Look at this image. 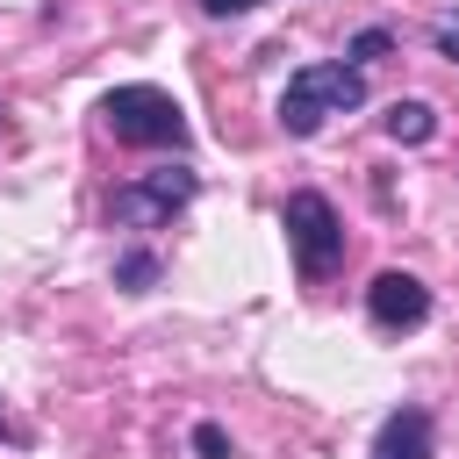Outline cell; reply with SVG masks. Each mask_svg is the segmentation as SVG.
Wrapping results in <instances>:
<instances>
[{
    "mask_svg": "<svg viewBox=\"0 0 459 459\" xmlns=\"http://www.w3.org/2000/svg\"><path fill=\"white\" fill-rule=\"evenodd\" d=\"M351 108H366V72L344 65V57H316V65H301V72L287 79V93H280V129H287V136H316L330 115H351Z\"/></svg>",
    "mask_w": 459,
    "mask_h": 459,
    "instance_id": "6da1fadb",
    "label": "cell"
},
{
    "mask_svg": "<svg viewBox=\"0 0 459 459\" xmlns=\"http://www.w3.org/2000/svg\"><path fill=\"white\" fill-rule=\"evenodd\" d=\"M100 122H108V136L115 143H136V151H186V108L165 93V86H115V93H100Z\"/></svg>",
    "mask_w": 459,
    "mask_h": 459,
    "instance_id": "7a4b0ae2",
    "label": "cell"
},
{
    "mask_svg": "<svg viewBox=\"0 0 459 459\" xmlns=\"http://www.w3.org/2000/svg\"><path fill=\"white\" fill-rule=\"evenodd\" d=\"M280 230H287V251H294V273L301 280H330L344 265V215L330 208V194L294 186L287 208H280Z\"/></svg>",
    "mask_w": 459,
    "mask_h": 459,
    "instance_id": "3957f363",
    "label": "cell"
},
{
    "mask_svg": "<svg viewBox=\"0 0 459 459\" xmlns=\"http://www.w3.org/2000/svg\"><path fill=\"white\" fill-rule=\"evenodd\" d=\"M194 194H201L194 165H151V172H136L108 194V222L115 230H165L179 208H194Z\"/></svg>",
    "mask_w": 459,
    "mask_h": 459,
    "instance_id": "277c9868",
    "label": "cell"
},
{
    "mask_svg": "<svg viewBox=\"0 0 459 459\" xmlns=\"http://www.w3.org/2000/svg\"><path fill=\"white\" fill-rule=\"evenodd\" d=\"M366 316H373V330H416V323L430 316V287H423L416 273L387 265V273H373V287H366Z\"/></svg>",
    "mask_w": 459,
    "mask_h": 459,
    "instance_id": "5b68a950",
    "label": "cell"
},
{
    "mask_svg": "<svg viewBox=\"0 0 459 459\" xmlns=\"http://www.w3.org/2000/svg\"><path fill=\"white\" fill-rule=\"evenodd\" d=\"M366 459H437V423H430V409H423V402L387 409L380 430H373V452H366Z\"/></svg>",
    "mask_w": 459,
    "mask_h": 459,
    "instance_id": "8992f818",
    "label": "cell"
},
{
    "mask_svg": "<svg viewBox=\"0 0 459 459\" xmlns=\"http://www.w3.org/2000/svg\"><path fill=\"white\" fill-rule=\"evenodd\" d=\"M380 129H387L394 143H430V136H437V108H430V100H394V108L380 115Z\"/></svg>",
    "mask_w": 459,
    "mask_h": 459,
    "instance_id": "52a82bcc",
    "label": "cell"
},
{
    "mask_svg": "<svg viewBox=\"0 0 459 459\" xmlns=\"http://www.w3.org/2000/svg\"><path fill=\"white\" fill-rule=\"evenodd\" d=\"M158 273H165L158 251H122V258H115V287H129V294H151Z\"/></svg>",
    "mask_w": 459,
    "mask_h": 459,
    "instance_id": "ba28073f",
    "label": "cell"
},
{
    "mask_svg": "<svg viewBox=\"0 0 459 459\" xmlns=\"http://www.w3.org/2000/svg\"><path fill=\"white\" fill-rule=\"evenodd\" d=\"M194 452H201V459H237V445H230L222 423H194Z\"/></svg>",
    "mask_w": 459,
    "mask_h": 459,
    "instance_id": "9c48e42d",
    "label": "cell"
},
{
    "mask_svg": "<svg viewBox=\"0 0 459 459\" xmlns=\"http://www.w3.org/2000/svg\"><path fill=\"white\" fill-rule=\"evenodd\" d=\"M430 50H437V57H452V65H459V7H445V14H437V22H430Z\"/></svg>",
    "mask_w": 459,
    "mask_h": 459,
    "instance_id": "30bf717a",
    "label": "cell"
},
{
    "mask_svg": "<svg viewBox=\"0 0 459 459\" xmlns=\"http://www.w3.org/2000/svg\"><path fill=\"white\" fill-rule=\"evenodd\" d=\"M380 50H394V36H387V29H359L351 50H344V65H366V57H380Z\"/></svg>",
    "mask_w": 459,
    "mask_h": 459,
    "instance_id": "8fae6325",
    "label": "cell"
},
{
    "mask_svg": "<svg viewBox=\"0 0 459 459\" xmlns=\"http://www.w3.org/2000/svg\"><path fill=\"white\" fill-rule=\"evenodd\" d=\"M251 7H258V0H201L208 22H230V14H251Z\"/></svg>",
    "mask_w": 459,
    "mask_h": 459,
    "instance_id": "7c38bea8",
    "label": "cell"
},
{
    "mask_svg": "<svg viewBox=\"0 0 459 459\" xmlns=\"http://www.w3.org/2000/svg\"><path fill=\"white\" fill-rule=\"evenodd\" d=\"M0 129H7V108H0Z\"/></svg>",
    "mask_w": 459,
    "mask_h": 459,
    "instance_id": "4fadbf2b",
    "label": "cell"
}]
</instances>
